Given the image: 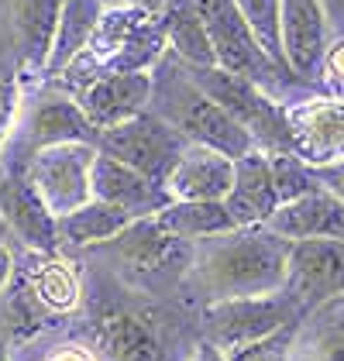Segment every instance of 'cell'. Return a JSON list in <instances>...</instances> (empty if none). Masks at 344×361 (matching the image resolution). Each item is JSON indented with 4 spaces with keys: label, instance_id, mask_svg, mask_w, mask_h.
<instances>
[{
    "label": "cell",
    "instance_id": "6da1fadb",
    "mask_svg": "<svg viewBox=\"0 0 344 361\" xmlns=\"http://www.w3.org/2000/svg\"><path fill=\"white\" fill-rule=\"evenodd\" d=\"M100 289H86V324L80 337L97 361H190L197 348V313L186 303L152 300L100 272Z\"/></svg>",
    "mask_w": 344,
    "mask_h": 361
},
{
    "label": "cell",
    "instance_id": "7a4b0ae2",
    "mask_svg": "<svg viewBox=\"0 0 344 361\" xmlns=\"http://www.w3.org/2000/svg\"><path fill=\"white\" fill-rule=\"evenodd\" d=\"M293 241L279 238L265 224L234 227L193 245V265L183 282V303L203 310L228 300L272 296L286 289Z\"/></svg>",
    "mask_w": 344,
    "mask_h": 361
},
{
    "label": "cell",
    "instance_id": "3957f363",
    "mask_svg": "<svg viewBox=\"0 0 344 361\" xmlns=\"http://www.w3.org/2000/svg\"><path fill=\"white\" fill-rule=\"evenodd\" d=\"M166 52H169V42H166L162 14H152L131 4H107L86 49L69 62V69L59 80H52V86L76 93L80 86L93 83L100 76L152 73Z\"/></svg>",
    "mask_w": 344,
    "mask_h": 361
},
{
    "label": "cell",
    "instance_id": "277c9868",
    "mask_svg": "<svg viewBox=\"0 0 344 361\" xmlns=\"http://www.w3.org/2000/svg\"><path fill=\"white\" fill-rule=\"evenodd\" d=\"M100 262V272L121 282L131 293L152 300H172L183 293V282L193 265V241L172 238L159 217H138L117 238L86 251Z\"/></svg>",
    "mask_w": 344,
    "mask_h": 361
},
{
    "label": "cell",
    "instance_id": "5b68a950",
    "mask_svg": "<svg viewBox=\"0 0 344 361\" xmlns=\"http://www.w3.org/2000/svg\"><path fill=\"white\" fill-rule=\"evenodd\" d=\"M148 111L155 114L159 121H166L186 145L214 148V152L228 155L231 162H238L248 152H255L252 135L186 76L183 62L172 56V52H166L162 62L152 69V100H148Z\"/></svg>",
    "mask_w": 344,
    "mask_h": 361
},
{
    "label": "cell",
    "instance_id": "8992f818",
    "mask_svg": "<svg viewBox=\"0 0 344 361\" xmlns=\"http://www.w3.org/2000/svg\"><path fill=\"white\" fill-rule=\"evenodd\" d=\"M193 7L200 14L207 38H210V49H214L217 66L224 73L255 83L272 100H279L283 107L310 97V93H320V90L303 83L293 69L279 66L276 59L258 45V38L252 35L248 21L241 18V11H238L234 0H193Z\"/></svg>",
    "mask_w": 344,
    "mask_h": 361
},
{
    "label": "cell",
    "instance_id": "52a82bcc",
    "mask_svg": "<svg viewBox=\"0 0 344 361\" xmlns=\"http://www.w3.org/2000/svg\"><path fill=\"white\" fill-rule=\"evenodd\" d=\"M69 141L97 145L100 131L86 121V114L73 100V93H66L52 83H42V90L25 93L18 124H14L11 141L0 155V172H28L31 159L38 152L69 145Z\"/></svg>",
    "mask_w": 344,
    "mask_h": 361
},
{
    "label": "cell",
    "instance_id": "ba28073f",
    "mask_svg": "<svg viewBox=\"0 0 344 361\" xmlns=\"http://www.w3.org/2000/svg\"><path fill=\"white\" fill-rule=\"evenodd\" d=\"M183 69H186V76L200 86L217 107H224L252 135L258 152H265V155H293L286 111H283L279 100H272L255 83L224 73L221 66H210V69H190V66H183Z\"/></svg>",
    "mask_w": 344,
    "mask_h": 361
},
{
    "label": "cell",
    "instance_id": "9c48e42d",
    "mask_svg": "<svg viewBox=\"0 0 344 361\" xmlns=\"http://www.w3.org/2000/svg\"><path fill=\"white\" fill-rule=\"evenodd\" d=\"M307 320L303 306L283 293L272 296H252V300H228V303H214L197 310V331L207 344H214L217 351H238L248 348L255 341H265L276 331H283L289 324Z\"/></svg>",
    "mask_w": 344,
    "mask_h": 361
},
{
    "label": "cell",
    "instance_id": "30bf717a",
    "mask_svg": "<svg viewBox=\"0 0 344 361\" xmlns=\"http://www.w3.org/2000/svg\"><path fill=\"white\" fill-rule=\"evenodd\" d=\"M186 148L190 145L152 111L138 114V117H131V121H124L117 128L100 131V141H97V152H104V155H111L117 162H124L128 169L142 172L145 179L155 183V186H166L169 172L183 159Z\"/></svg>",
    "mask_w": 344,
    "mask_h": 361
},
{
    "label": "cell",
    "instance_id": "8fae6325",
    "mask_svg": "<svg viewBox=\"0 0 344 361\" xmlns=\"http://www.w3.org/2000/svg\"><path fill=\"white\" fill-rule=\"evenodd\" d=\"M93 159H97V145H83V141L45 148L31 159L28 179L42 193L45 207L56 214V221L93 200V190H90Z\"/></svg>",
    "mask_w": 344,
    "mask_h": 361
},
{
    "label": "cell",
    "instance_id": "7c38bea8",
    "mask_svg": "<svg viewBox=\"0 0 344 361\" xmlns=\"http://www.w3.org/2000/svg\"><path fill=\"white\" fill-rule=\"evenodd\" d=\"M286 124L293 138V155L310 169L344 159V104L331 93H310L286 104Z\"/></svg>",
    "mask_w": 344,
    "mask_h": 361
},
{
    "label": "cell",
    "instance_id": "4fadbf2b",
    "mask_svg": "<svg viewBox=\"0 0 344 361\" xmlns=\"http://www.w3.org/2000/svg\"><path fill=\"white\" fill-rule=\"evenodd\" d=\"M286 293L310 317L344 296V241H293Z\"/></svg>",
    "mask_w": 344,
    "mask_h": 361
},
{
    "label": "cell",
    "instance_id": "5bb4252c",
    "mask_svg": "<svg viewBox=\"0 0 344 361\" xmlns=\"http://www.w3.org/2000/svg\"><path fill=\"white\" fill-rule=\"evenodd\" d=\"M0 224L25 245V251H62L56 214L45 207L28 172H0Z\"/></svg>",
    "mask_w": 344,
    "mask_h": 361
},
{
    "label": "cell",
    "instance_id": "9a60e30c",
    "mask_svg": "<svg viewBox=\"0 0 344 361\" xmlns=\"http://www.w3.org/2000/svg\"><path fill=\"white\" fill-rule=\"evenodd\" d=\"M62 0H7V35L14 66L28 80H42L56 45Z\"/></svg>",
    "mask_w": 344,
    "mask_h": 361
},
{
    "label": "cell",
    "instance_id": "2e32d148",
    "mask_svg": "<svg viewBox=\"0 0 344 361\" xmlns=\"http://www.w3.org/2000/svg\"><path fill=\"white\" fill-rule=\"evenodd\" d=\"M279 21H283V52L289 69L324 93L320 73L327 56V18L320 0H279Z\"/></svg>",
    "mask_w": 344,
    "mask_h": 361
},
{
    "label": "cell",
    "instance_id": "e0dca14e",
    "mask_svg": "<svg viewBox=\"0 0 344 361\" xmlns=\"http://www.w3.org/2000/svg\"><path fill=\"white\" fill-rule=\"evenodd\" d=\"M73 100L80 104L86 121L97 131L117 128L131 117L148 111L152 100V73H121V76H100L93 83L80 86L73 93Z\"/></svg>",
    "mask_w": 344,
    "mask_h": 361
},
{
    "label": "cell",
    "instance_id": "ac0fdd59",
    "mask_svg": "<svg viewBox=\"0 0 344 361\" xmlns=\"http://www.w3.org/2000/svg\"><path fill=\"white\" fill-rule=\"evenodd\" d=\"M231 186H234V162L228 155L190 145L162 190L169 193L172 203H224Z\"/></svg>",
    "mask_w": 344,
    "mask_h": 361
},
{
    "label": "cell",
    "instance_id": "d6986e66",
    "mask_svg": "<svg viewBox=\"0 0 344 361\" xmlns=\"http://www.w3.org/2000/svg\"><path fill=\"white\" fill-rule=\"evenodd\" d=\"M90 190H93V200L128 210L135 221H138V217H155L159 210H166L172 203L169 193H166L162 186L148 183L142 172L128 169L124 162H117V159L104 155V152H97V159H93Z\"/></svg>",
    "mask_w": 344,
    "mask_h": 361
},
{
    "label": "cell",
    "instance_id": "ffe728a7",
    "mask_svg": "<svg viewBox=\"0 0 344 361\" xmlns=\"http://www.w3.org/2000/svg\"><path fill=\"white\" fill-rule=\"evenodd\" d=\"M224 207L238 227H258L283 207L276 176H272V155L255 148L234 162V186H231Z\"/></svg>",
    "mask_w": 344,
    "mask_h": 361
},
{
    "label": "cell",
    "instance_id": "44dd1931",
    "mask_svg": "<svg viewBox=\"0 0 344 361\" xmlns=\"http://www.w3.org/2000/svg\"><path fill=\"white\" fill-rule=\"evenodd\" d=\"M265 227L286 241H344V203L327 190H317L283 203Z\"/></svg>",
    "mask_w": 344,
    "mask_h": 361
},
{
    "label": "cell",
    "instance_id": "7402d4cb",
    "mask_svg": "<svg viewBox=\"0 0 344 361\" xmlns=\"http://www.w3.org/2000/svg\"><path fill=\"white\" fill-rule=\"evenodd\" d=\"M135 221L128 210L121 207H111V203H100V200H90L86 207L59 217L56 227H59V248L66 251H90L104 241L117 238L128 224Z\"/></svg>",
    "mask_w": 344,
    "mask_h": 361
},
{
    "label": "cell",
    "instance_id": "603a6c76",
    "mask_svg": "<svg viewBox=\"0 0 344 361\" xmlns=\"http://www.w3.org/2000/svg\"><path fill=\"white\" fill-rule=\"evenodd\" d=\"M104 7H107V0H62L56 45H52V56H49L42 83L59 80L69 69V62L83 52L93 28H97V21H100V14H104Z\"/></svg>",
    "mask_w": 344,
    "mask_h": 361
},
{
    "label": "cell",
    "instance_id": "cb8c5ba5",
    "mask_svg": "<svg viewBox=\"0 0 344 361\" xmlns=\"http://www.w3.org/2000/svg\"><path fill=\"white\" fill-rule=\"evenodd\" d=\"M162 25H166L169 52L183 66H190V69H210V66H217V56L210 49V38H207V28H203L193 0H172L169 7L162 11Z\"/></svg>",
    "mask_w": 344,
    "mask_h": 361
},
{
    "label": "cell",
    "instance_id": "d4e9b609",
    "mask_svg": "<svg viewBox=\"0 0 344 361\" xmlns=\"http://www.w3.org/2000/svg\"><path fill=\"white\" fill-rule=\"evenodd\" d=\"M289 361H344V296L300 324Z\"/></svg>",
    "mask_w": 344,
    "mask_h": 361
},
{
    "label": "cell",
    "instance_id": "484cf974",
    "mask_svg": "<svg viewBox=\"0 0 344 361\" xmlns=\"http://www.w3.org/2000/svg\"><path fill=\"white\" fill-rule=\"evenodd\" d=\"M155 217H159V224L169 231L172 238H183V241H193V245L203 241V238L228 234V231L238 227L231 221L224 203H169Z\"/></svg>",
    "mask_w": 344,
    "mask_h": 361
},
{
    "label": "cell",
    "instance_id": "4316f807",
    "mask_svg": "<svg viewBox=\"0 0 344 361\" xmlns=\"http://www.w3.org/2000/svg\"><path fill=\"white\" fill-rule=\"evenodd\" d=\"M241 18L248 21L252 35L258 38V45L276 59L279 66H286V52H283V21H279V0H234Z\"/></svg>",
    "mask_w": 344,
    "mask_h": 361
},
{
    "label": "cell",
    "instance_id": "83f0119b",
    "mask_svg": "<svg viewBox=\"0 0 344 361\" xmlns=\"http://www.w3.org/2000/svg\"><path fill=\"white\" fill-rule=\"evenodd\" d=\"M21 104H25V76L18 73L14 59H0V155L18 124Z\"/></svg>",
    "mask_w": 344,
    "mask_h": 361
},
{
    "label": "cell",
    "instance_id": "f1b7e54d",
    "mask_svg": "<svg viewBox=\"0 0 344 361\" xmlns=\"http://www.w3.org/2000/svg\"><path fill=\"white\" fill-rule=\"evenodd\" d=\"M300 324H303V320H300ZM300 324H289V327L276 331L272 337H265V341H255V344H248V348L231 351L228 361H289L293 358V341H296Z\"/></svg>",
    "mask_w": 344,
    "mask_h": 361
},
{
    "label": "cell",
    "instance_id": "f546056e",
    "mask_svg": "<svg viewBox=\"0 0 344 361\" xmlns=\"http://www.w3.org/2000/svg\"><path fill=\"white\" fill-rule=\"evenodd\" d=\"M320 86H324V93H331L334 100H341L344 104V38H338V42L327 45Z\"/></svg>",
    "mask_w": 344,
    "mask_h": 361
},
{
    "label": "cell",
    "instance_id": "4dcf8cb0",
    "mask_svg": "<svg viewBox=\"0 0 344 361\" xmlns=\"http://www.w3.org/2000/svg\"><path fill=\"white\" fill-rule=\"evenodd\" d=\"M42 361H97L93 348L83 337H66V341H52L42 348Z\"/></svg>",
    "mask_w": 344,
    "mask_h": 361
},
{
    "label": "cell",
    "instance_id": "1f68e13d",
    "mask_svg": "<svg viewBox=\"0 0 344 361\" xmlns=\"http://www.w3.org/2000/svg\"><path fill=\"white\" fill-rule=\"evenodd\" d=\"M314 172H317L320 190H327L331 196H338L344 203V159L341 162H331V166H320V169H314Z\"/></svg>",
    "mask_w": 344,
    "mask_h": 361
},
{
    "label": "cell",
    "instance_id": "d6a6232c",
    "mask_svg": "<svg viewBox=\"0 0 344 361\" xmlns=\"http://www.w3.org/2000/svg\"><path fill=\"white\" fill-rule=\"evenodd\" d=\"M18 272V255L11 248V241L0 234V296L7 293V286H11V279Z\"/></svg>",
    "mask_w": 344,
    "mask_h": 361
},
{
    "label": "cell",
    "instance_id": "836d02e7",
    "mask_svg": "<svg viewBox=\"0 0 344 361\" xmlns=\"http://www.w3.org/2000/svg\"><path fill=\"white\" fill-rule=\"evenodd\" d=\"M190 361H228V355L224 351H217L214 344H207V341H197V348L190 351Z\"/></svg>",
    "mask_w": 344,
    "mask_h": 361
},
{
    "label": "cell",
    "instance_id": "e575fe53",
    "mask_svg": "<svg viewBox=\"0 0 344 361\" xmlns=\"http://www.w3.org/2000/svg\"><path fill=\"white\" fill-rule=\"evenodd\" d=\"M107 4H131V7H142V11H152V14H162L172 0H107Z\"/></svg>",
    "mask_w": 344,
    "mask_h": 361
},
{
    "label": "cell",
    "instance_id": "d590c367",
    "mask_svg": "<svg viewBox=\"0 0 344 361\" xmlns=\"http://www.w3.org/2000/svg\"><path fill=\"white\" fill-rule=\"evenodd\" d=\"M0 361H11V344H7L4 334H0Z\"/></svg>",
    "mask_w": 344,
    "mask_h": 361
}]
</instances>
